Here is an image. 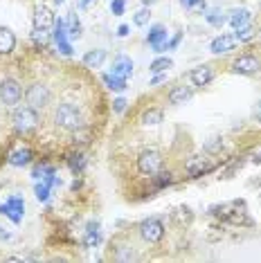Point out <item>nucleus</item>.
Returning a JSON list of instances; mask_svg holds the SVG:
<instances>
[{
    "instance_id": "f257e3e1",
    "label": "nucleus",
    "mask_w": 261,
    "mask_h": 263,
    "mask_svg": "<svg viewBox=\"0 0 261 263\" xmlns=\"http://www.w3.org/2000/svg\"><path fill=\"white\" fill-rule=\"evenodd\" d=\"M54 119H57V126H61L65 130L84 128V115H81V110L74 104H61L54 112Z\"/></svg>"
},
{
    "instance_id": "f03ea898",
    "label": "nucleus",
    "mask_w": 261,
    "mask_h": 263,
    "mask_svg": "<svg viewBox=\"0 0 261 263\" xmlns=\"http://www.w3.org/2000/svg\"><path fill=\"white\" fill-rule=\"evenodd\" d=\"M138 171L142 176H156L158 171H162V155L158 151H144L138 158Z\"/></svg>"
},
{
    "instance_id": "7ed1b4c3",
    "label": "nucleus",
    "mask_w": 261,
    "mask_h": 263,
    "mask_svg": "<svg viewBox=\"0 0 261 263\" xmlns=\"http://www.w3.org/2000/svg\"><path fill=\"white\" fill-rule=\"evenodd\" d=\"M140 236L149 243H160L164 236V225L160 218H149L140 225Z\"/></svg>"
},
{
    "instance_id": "20e7f679",
    "label": "nucleus",
    "mask_w": 261,
    "mask_h": 263,
    "mask_svg": "<svg viewBox=\"0 0 261 263\" xmlns=\"http://www.w3.org/2000/svg\"><path fill=\"white\" fill-rule=\"evenodd\" d=\"M36 124H39V115L36 108H32V106H23V108L14 112V126L18 130H32Z\"/></svg>"
},
{
    "instance_id": "39448f33",
    "label": "nucleus",
    "mask_w": 261,
    "mask_h": 263,
    "mask_svg": "<svg viewBox=\"0 0 261 263\" xmlns=\"http://www.w3.org/2000/svg\"><path fill=\"white\" fill-rule=\"evenodd\" d=\"M21 97H23V90H21V86H18V81H16V79L0 81V99H3L5 106L18 104Z\"/></svg>"
},
{
    "instance_id": "423d86ee",
    "label": "nucleus",
    "mask_w": 261,
    "mask_h": 263,
    "mask_svg": "<svg viewBox=\"0 0 261 263\" xmlns=\"http://www.w3.org/2000/svg\"><path fill=\"white\" fill-rule=\"evenodd\" d=\"M25 97H27V104L39 110V108H43V106L50 104V88L43 86V83H34V86H29Z\"/></svg>"
},
{
    "instance_id": "0eeeda50",
    "label": "nucleus",
    "mask_w": 261,
    "mask_h": 263,
    "mask_svg": "<svg viewBox=\"0 0 261 263\" xmlns=\"http://www.w3.org/2000/svg\"><path fill=\"white\" fill-rule=\"evenodd\" d=\"M23 212H25V202H23V198H18V196H11L5 205H0V214L11 218L14 223H21L23 220Z\"/></svg>"
},
{
    "instance_id": "6e6552de",
    "label": "nucleus",
    "mask_w": 261,
    "mask_h": 263,
    "mask_svg": "<svg viewBox=\"0 0 261 263\" xmlns=\"http://www.w3.org/2000/svg\"><path fill=\"white\" fill-rule=\"evenodd\" d=\"M232 70L234 72H239V74H254V72H259L261 70V61L257 57H252V54H241L232 63Z\"/></svg>"
},
{
    "instance_id": "1a4fd4ad",
    "label": "nucleus",
    "mask_w": 261,
    "mask_h": 263,
    "mask_svg": "<svg viewBox=\"0 0 261 263\" xmlns=\"http://www.w3.org/2000/svg\"><path fill=\"white\" fill-rule=\"evenodd\" d=\"M185 169H187L189 176L198 178V176H203V173H210L212 169H214V164H212L207 158H200V155H194V158H189V160H187Z\"/></svg>"
},
{
    "instance_id": "9d476101",
    "label": "nucleus",
    "mask_w": 261,
    "mask_h": 263,
    "mask_svg": "<svg viewBox=\"0 0 261 263\" xmlns=\"http://www.w3.org/2000/svg\"><path fill=\"white\" fill-rule=\"evenodd\" d=\"M54 14H52L47 7H36L34 11V27H36V32H47L52 25H54Z\"/></svg>"
},
{
    "instance_id": "9b49d317",
    "label": "nucleus",
    "mask_w": 261,
    "mask_h": 263,
    "mask_svg": "<svg viewBox=\"0 0 261 263\" xmlns=\"http://www.w3.org/2000/svg\"><path fill=\"white\" fill-rule=\"evenodd\" d=\"M189 79H192L194 86L203 88L214 79V70H212V65H198V68H194L192 72H189Z\"/></svg>"
},
{
    "instance_id": "f8f14e48",
    "label": "nucleus",
    "mask_w": 261,
    "mask_h": 263,
    "mask_svg": "<svg viewBox=\"0 0 261 263\" xmlns=\"http://www.w3.org/2000/svg\"><path fill=\"white\" fill-rule=\"evenodd\" d=\"M146 41H149V45H153L156 52H162V45L167 43V29H164V25H153L149 29V34H146Z\"/></svg>"
},
{
    "instance_id": "ddd939ff",
    "label": "nucleus",
    "mask_w": 261,
    "mask_h": 263,
    "mask_svg": "<svg viewBox=\"0 0 261 263\" xmlns=\"http://www.w3.org/2000/svg\"><path fill=\"white\" fill-rule=\"evenodd\" d=\"M65 32H68V29H65V23L61 18L54 21V41H57L59 50H61L65 57H70L72 54V47H70V43L65 41Z\"/></svg>"
},
{
    "instance_id": "4468645a",
    "label": "nucleus",
    "mask_w": 261,
    "mask_h": 263,
    "mask_svg": "<svg viewBox=\"0 0 261 263\" xmlns=\"http://www.w3.org/2000/svg\"><path fill=\"white\" fill-rule=\"evenodd\" d=\"M236 39L230 36V34H221V36H216L214 41H212V52L214 54H225V52H230L234 47Z\"/></svg>"
},
{
    "instance_id": "2eb2a0df",
    "label": "nucleus",
    "mask_w": 261,
    "mask_h": 263,
    "mask_svg": "<svg viewBox=\"0 0 261 263\" xmlns=\"http://www.w3.org/2000/svg\"><path fill=\"white\" fill-rule=\"evenodd\" d=\"M113 74H117V77H130L133 74V61H130L128 57H117L115 59V63H113Z\"/></svg>"
},
{
    "instance_id": "dca6fc26",
    "label": "nucleus",
    "mask_w": 261,
    "mask_h": 263,
    "mask_svg": "<svg viewBox=\"0 0 261 263\" xmlns=\"http://www.w3.org/2000/svg\"><path fill=\"white\" fill-rule=\"evenodd\" d=\"M16 47V36L11 34V29L0 27V54H9Z\"/></svg>"
},
{
    "instance_id": "f3484780",
    "label": "nucleus",
    "mask_w": 261,
    "mask_h": 263,
    "mask_svg": "<svg viewBox=\"0 0 261 263\" xmlns=\"http://www.w3.org/2000/svg\"><path fill=\"white\" fill-rule=\"evenodd\" d=\"M99 223L95 220V223H88L86 225V236H84V245L86 248H95V245L99 243Z\"/></svg>"
},
{
    "instance_id": "a211bd4d",
    "label": "nucleus",
    "mask_w": 261,
    "mask_h": 263,
    "mask_svg": "<svg viewBox=\"0 0 261 263\" xmlns=\"http://www.w3.org/2000/svg\"><path fill=\"white\" fill-rule=\"evenodd\" d=\"M192 99V90H189L187 86H178L174 88V90L169 92V101L171 104H176V106H180V104H185V101Z\"/></svg>"
},
{
    "instance_id": "6ab92c4d",
    "label": "nucleus",
    "mask_w": 261,
    "mask_h": 263,
    "mask_svg": "<svg viewBox=\"0 0 261 263\" xmlns=\"http://www.w3.org/2000/svg\"><path fill=\"white\" fill-rule=\"evenodd\" d=\"M106 59V52L104 50H90L84 54V65L86 68H99Z\"/></svg>"
},
{
    "instance_id": "aec40b11",
    "label": "nucleus",
    "mask_w": 261,
    "mask_h": 263,
    "mask_svg": "<svg viewBox=\"0 0 261 263\" xmlns=\"http://www.w3.org/2000/svg\"><path fill=\"white\" fill-rule=\"evenodd\" d=\"M29 160H32V151L29 148H18V151H14L9 155V164H14V166H23Z\"/></svg>"
},
{
    "instance_id": "412c9836",
    "label": "nucleus",
    "mask_w": 261,
    "mask_h": 263,
    "mask_svg": "<svg viewBox=\"0 0 261 263\" xmlns=\"http://www.w3.org/2000/svg\"><path fill=\"white\" fill-rule=\"evenodd\" d=\"M102 79H104V83L110 88V90H117V92L126 90V79H124V77H117V74H104Z\"/></svg>"
},
{
    "instance_id": "4be33fe9",
    "label": "nucleus",
    "mask_w": 261,
    "mask_h": 263,
    "mask_svg": "<svg viewBox=\"0 0 261 263\" xmlns=\"http://www.w3.org/2000/svg\"><path fill=\"white\" fill-rule=\"evenodd\" d=\"M248 21H250V11H248V9H234L232 16H230V23H232L234 29L248 25Z\"/></svg>"
},
{
    "instance_id": "5701e85b",
    "label": "nucleus",
    "mask_w": 261,
    "mask_h": 263,
    "mask_svg": "<svg viewBox=\"0 0 261 263\" xmlns=\"http://www.w3.org/2000/svg\"><path fill=\"white\" fill-rule=\"evenodd\" d=\"M160 122H162V110L149 108V110L142 112V124H144V126H156Z\"/></svg>"
},
{
    "instance_id": "b1692460",
    "label": "nucleus",
    "mask_w": 261,
    "mask_h": 263,
    "mask_svg": "<svg viewBox=\"0 0 261 263\" xmlns=\"http://www.w3.org/2000/svg\"><path fill=\"white\" fill-rule=\"evenodd\" d=\"M169 68H174V61L171 59H167V57H160V59H156V61L151 63V72H167Z\"/></svg>"
},
{
    "instance_id": "393cba45",
    "label": "nucleus",
    "mask_w": 261,
    "mask_h": 263,
    "mask_svg": "<svg viewBox=\"0 0 261 263\" xmlns=\"http://www.w3.org/2000/svg\"><path fill=\"white\" fill-rule=\"evenodd\" d=\"M205 18H207V23H210V25H214V27H223V25H225V21H228V18L223 16V11H218V9L207 11Z\"/></svg>"
},
{
    "instance_id": "a878e982",
    "label": "nucleus",
    "mask_w": 261,
    "mask_h": 263,
    "mask_svg": "<svg viewBox=\"0 0 261 263\" xmlns=\"http://www.w3.org/2000/svg\"><path fill=\"white\" fill-rule=\"evenodd\" d=\"M254 27H250V25H243V27H239L236 29V41H241V43H248V41H252L254 39Z\"/></svg>"
},
{
    "instance_id": "bb28decb",
    "label": "nucleus",
    "mask_w": 261,
    "mask_h": 263,
    "mask_svg": "<svg viewBox=\"0 0 261 263\" xmlns=\"http://www.w3.org/2000/svg\"><path fill=\"white\" fill-rule=\"evenodd\" d=\"M70 169H72L74 173H81L84 171V166H86V160H84V155L81 153H74V155H70Z\"/></svg>"
},
{
    "instance_id": "cd10ccee",
    "label": "nucleus",
    "mask_w": 261,
    "mask_h": 263,
    "mask_svg": "<svg viewBox=\"0 0 261 263\" xmlns=\"http://www.w3.org/2000/svg\"><path fill=\"white\" fill-rule=\"evenodd\" d=\"M223 151V140L221 137H210V142L205 144V153H221Z\"/></svg>"
},
{
    "instance_id": "c85d7f7f",
    "label": "nucleus",
    "mask_w": 261,
    "mask_h": 263,
    "mask_svg": "<svg viewBox=\"0 0 261 263\" xmlns=\"http://www.w3.org/2000/svg\"><path fill=\"white\" fill-rule=\"evenodd\" d=\"M68 34H70V39H79V36H81V23H79V18H77V16H72V18H70Z\"/></svg>"
},
{
    "instance_id": "c756f323",
    "label": "nucleus",
    "mask_w": 261,
    "mask_h": 263,
    "mask_svg": "<svg viewBox=\"0 0 261 263\" xmlns=\"http://www.w3.org/2000/svg\"><path fill=\"white\" fill-rule=\"evenodd\" d=\"M149 16H151V14H149V9L144 7V9H140L138 14L133 16V23H135L138 27H142V25H146V23H149Z\"/></svg>"
},
{
    "instance_id": "7c9ffc66",
    "label": "nucleus",
    "mask_w": 261,
    "mask_h": 263,
    "mask_svg": "<svg viewBox=\"0 0 261 263\" xmlns=\"http://www.w3.org/2000/svg\"><path fill=\"white\" fill-rule=\"evenodd\" d=\"M34 194H36V198L41 200V202H45L47 198H50V187L43 182V184H36V189H34Z\"/></svg>"
},
{
    "instance_id": "2f4dec72",
    "label": "nucleus",
    "mask_w": 261,
    "mask_h": 263,
    "mask_svg": "<svg viewBox=\"0 0 261 263\" xmlns=\"http://www.w3.org/2000/svg\"><path fill=\"white\" fill-rule=\"evenodd\" d=\"M180 5H182V7H189V9H198V11L205 9L203 0H180Z\"/></svg>"
},
{
    "instance_id": "473e14b6",
    "label": "nucleus",
    "mask_w": 261,
    "mask_h": 263,
    "mask_svg": "<svg viewBox=\"0 0 261 263\" xmlns=\"http://www.w3.org/2000/svg\"><path fill=\"white\" fill-rule=\"evenodd\" d=\"M124 7H126V0H113V3H110V11L115 16H122L124 14Z\"/></svg>"
},
{
    "instance_id": "72a5a7b5",
    "label": "nucleus",
    "mask_w": 261,
    "mask_h": 263,
    "mask_svg": "<svg viewBox=\"0 0 261 263\" xmlns=\"http://www.w3.org/2000/svg\"><path fill=\"white\" fill-rule=\"evenodd\" d=\"M156 176H160L158 180H156V184H158V187H164V184H169V182H171V173H169V171H162V173L158 171Z\"/></svg>"
},
{
    "instance_id": "f704fd0d",
    "label": "nucleus",
    "mask_w": 261,
    "mask_h": 263,
    "mask_svg": "<svg viewBox=\"0 0 261 263\" xmlns=\"http://www.w3.org/2000/svg\"><path fill=\"white\" fill-rule=\"evenodd\" d=\"M180 41H182V34H176L174 39H171V41H167V43L162 45V52H164V50H176V47H178V43H180Z\"/></svg>"
},
{
    "instance_id": "c9c22d12",
    "label": "nucleus",
    "mask_w": 261,
    "mask_h": 263,
    "mask_svg": "<svg viewBox=\"0 0 261 263\" xmlns=\"http://www.w3.org/2000/svg\"><path fill=\"white\" fill-rule=\"evenodd\" d=\"M74 144L79 142V144H88V130H84V133H79V128H77V133H74Z\"/></svg>"
},
{
    "instance_id": "e433bc0d",
    "label": "nucleus",
    "mask_w": 261,
    "mask_h": 263,
    "mask_svg": "<svg viewBox=\"0 0 261 263\" xmlns=\"http://www.w3.org/2000/svg\"><path fill=\"white\" fill-rule=\"evenodd\" d=\"M113 108H115V112H122L124 108H126V99H124V97L115 99V101H113Z\"/></svg>"
},
{
    "instance_id": "4c0bfd02",
    "label": "nucleus",
    "mask_w": 261,
    "mask_h": 263,
    "mask_svg": "<svg viewBox=\"0 0 261 263\" xmlns=\"http://www.w3.org/2000/svg\"><path fill=\"white\" fill-rule=\"evenodd\" d=\"M252 117L257 119V122L261 124V99L257 101V104H254V108H252Z\"/></svg>"
},
{
    "instance_id": "58836bf2",
    "label": "nucleus",
    "mask_w": 261,
    "mask_h": 263,
    "mask_svg": "<svg viewBox=\"0 0 261 263\" xmlns=\"http://www.w3.org/2000/svg\"><path fill=\"white\" fill-rule=\"evenodd\" d=\"M164 79H167V74H162V72H158L156 77H153V81H151V86H158V83H162Z\"/></svg>"
},
{
    "instance_id": "ea45409f",
    "label": "nucleus",
    "mask_w": 261,
    "mask_h": 263,
    "mask_svg": "<svg viewBox=\"0 0 261 263\" xmlns=\"http://www.w3.org/2000/svg\"><path fill=\"white\" fill-rule=\"evenodd\" d=\"M128 34V25H120L117 27V36H126Z\"/></svg>"
},
{
    "instance_id": "a19ab883",
    "label": "nucleus",
    "mask_w": 261,
    "mask_h": 263,
    "mask_svg": "<svg viewBox=\"0 0 261 263\" xmlns=\"http://www.w3.org/2000/svg\"><path fill=\"white\" fill-rule=\"evenodd\" d=\"M142 3H144V5H151V3H153V0H142Z\"/></svg>"
},
{
    "instance_id": "79ce46f5",
    "label": "nucleus",
    "mask_w": 261,
    "mask_h": 263,
    "mask_svg": "<svg viewBox=\"0 0 261 263\" xmlns=\"http://www.w3.org/2000/svg\"><path fill=\"white\" fill-rule=\"evenodd\" d=\"M88 3H90V0H81V5H88Z\"/></svg>"
},
{
    "instance_id": "37998d69",
    "label": "nucleus",
    "mask_w": 261,
    "mask_h": 263,
    "mask_svg": "<svg viewBox=\"0 0 261 263\" xmlns=\"http://www.w3.org/2000/svg\"><path fill=\"white\" fill-rule=\"evenodd\" d=\"M54 3H57V5H61V3H63V0H54Z\"/></svg>"
}]
</instances>
